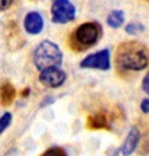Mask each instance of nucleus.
<instances>
[{"mask_svg": "<svg viewBox=\"0 0 149 156\" xmlns=\"http://www.w3.org/2000/svg\"><path fill=\"white\" fill-rule=\"evenodd\" d=\"M118 65L126 71H141L147 67L148 58L144 50L139 44L128 43L119 49Z\"/></svg>", "mask_w": 149, "mask_h": 156, "instance_id": "f257e3e1", "label": "nucleus"}, {"mask_svg": "<svg viewBox=\"0 0 149 156\" xmlns=\"http://www.w3.org/2000/svg\"><path fill=\"white\" fill-rule=\"evenodd\" d=\"M62 62V53L59 46L50 41H43L34 52V62L37 69L43 71L49 67H59Z\"/></svg>", "mask_w": 149, "mask_h": 156, "instance_id": "f03ea898", "label": "nucleus"}, {"mask_svg": "<svg viewBox=\"0 0 149 156\" xmlns=\"http://www.w3.org/2000/svg\"><path fill=\"white\" fill-rule=\"evenodd\" d=\"M101 29L99 26L94 22H87L79 26L74 33V38L77 44L82 48H89L94 45L99 38Z\"/></svg>", "mask_w": 149, "mask_h": 156, "instance_id": "7ed1b4c3", "label": "nucleus"}, {"mask_svg": "<svg viewBox=\"0 0 149 156\" xmlns=\"http://www.w3.org/2000/svg\"><path fill=\"white\" fill-rule=\"evenodd\" d=\"M52 21L55 23H67L74 20L75 7L68 0H55L52 5Z\"/></svg>", "mask_w": 149, "mask_h": 156, "instance_id": "20e7f679", "label": "nucleus"}, {"mask_svg": "<svg viewBox=\"0 0 149 156\" xmlns=\"http://www.w3.org/2000/svg\"><path fill=\"white\" fill-rule=\"evenodd\" d=\"M80 66L82 68H94V69H101V71H108L111 67L110 52L108 49H104L96 53L89 55L81 62Z\"/></svg>", "mask_w": 149, "mask_h": 156, "instance_id": "39448f33", "label": "nucleus"}, {"mask_svg": "<svg viewBox=\"0 0 149 156\" xmlns=\"http://www.w3.org/2000/svg\"><path fill=\"white\" fill-rule=\"evenodd\" d=\"M66 80V74L59 67H49L41 71L39 81L50 88H58Z\"/></svg>", "mask_w": 149, "mask_h": 156, "instance_id": "423d86ee", "label": "nucleus"}, {"mask_svg": "<svg viewBox=\"0 0 149 156\" xmlns=\"http://www.w3.org/2000/svg\"><path fill=\"white\" fill-rule=\"evenodd\" d=\"M44 26L43 17L37 12H30L26 16L24 20V28L27 30L28 34L30 35H37L42 31Z\"/></svg>", "mask_w": 149, "mask_h": 156, "instance_id": "0eeeda50", "label": "nucleus"}, {"mask_svg": "<svg viewBox=\"0 0 149 156\" xmlns=\"http://www.w3.org/2000/svg\"><path fill=\"white\" fill-rule=\"evenodd\" d=\"M140 141V132L135 126L131 128V131L127 134L126 139L124 141L122 147V153L124 156H129L132 155L134 151L137 149L138 144Z\"/></svg>", "mask_w": 149, "mask_h": 156, "instance_id": "6e6552de", "label": "nucleus"}, {"mask_svg": "<svg viewBox=\"0 0 149 156\" xmlns=\"http://www.w3.org/2000/svg\"><path fill=\"white\" fill-rule=\"evenodd\" d=\"M0 97H1L2 104H5V105L11 104L13 100H14V97H15V89H14V87L11 83H5L1 87V89H0Z\"/></svg>", "mask_w": 149, "mask_h": 156, "instance_id": "1a4fd4ad", "label": "nucleus"}, {"mask_svg": "<svg viewBox=\"0 0 149 156\" xmlns=\"http://www.w3.org/2000/svg\"><path fill=\"white\" fill-rule=\"evenodd\" d=\"M125 21V15L122 11H113L108 15V24L112 28H119Z\"/></svg>", "mask_w": 149, "mask_h": 156, "instance_id": "9d476101", "label": "nucleus"}, {"mask_svg": "<svg viewBox=\"0 0 149 156\" xmlns=\"http://www.w3.org/2000/svg\"><path fill=\"white\" fill-rule=\"evenodd\" d=\"M12 124V113L5 112L1 117H0V135L4 133L6 128Z\"/></svg>", "mask_w": 149, "mask_h": 156, "instance_id": "9b49d317", "label": "nucleus"}, {"mask_svg": "<svg viewBox=\"0 0 149 156\" xmlns=\"http://www.w3.org/2000/svg\"><path fill=\"white\" fill-rule=\"evenodd\" d=\"M41 156H67V153L60 147H52L45 151Z\"/></svg>", "mask_w": 149, "mask_h": 156, "instance_id": "f8f14e48", "label": "nucleus"}, {"mask_svg": "<svg viewBox=\"0 0 149 156\" xmlns=\"http://www.w3.org/2000/svg\"><path fill=\"white\" fill-rule=\"evenodd\" d=\"M105 124H106V120H105L104 116H94V117L90 118V126L94 128H101L104 127Z\"/></svg>", "mask_w": 149, "mask_h": 156, "instance_id": "ddd939ff", "label": "nucleus"}, {"mask_svg": "<svg viewBox=\"0 0 149 156\" xmlns=\"http://www.w3.org/2000/svg\"><path fill=\"white\" fill-rule=\"evenodd\" d=\"M144 26L139 23H129L126 27V33L129 35H137V34L144 31Z\"/></svg>", "mask_w": 149, "mask_h": 156, "instance_id": "4468645a", "label": "nucleus"}, {"mask_svg": "<svg viewBox=\"0 0 149 156\" xmlns=\"http://www.w3.org/2000/svg\"><path fill=\"white\" fill-rule=\"evenodd\" d=\"M142 89L144 93L149 94V72L144 75V81H142Z\"/></svg>", "mask_w": 149, "mask_h": 156, "instance_id": "2eb2a0df", "label": "nucleus"}, {"mask_svg": "<svg viewBox=\"0 0 149 156\" xmlns=\"http://www.w3.org/2000/svg\"><path fill=\"white\" fill-rule=\"evenodd\" d=\"M141 110L144 113H149V98H144L141 103Z\"/></svg>", "mask_w": 149, "mask_h": 156, "instance_id": "dca6fc26", "label": "nucleus"}, {"mask_svg": "<svg viewBox=\"0 0 149 156\" xmlns=\"http://www.w3.org/2000/svg\"><path fill=\"white\" fill-rule=\"evenodd\" d=\"M13 0H0V11H5L6 8H8L12 5Z\"/></svg>", "mask_w": 149, "mask_h": 156, "instance_id": "f3484780", "label": "nucleus"}, {"mask_svg": "<svg viewBox=\"0 0 149 156\" xmlns=\"http://www.w3.org/2000/svg\"><path fill=\"white\" fill-rule=\"evenodd\" d=\"M119 149H117V151H113V153H112V154H111V156H118V154H119Z\"/></svg>", "mask_w": 149, "mask_h": 156, "instance_id": "a211bd4d", "label": "nucleus"}]
</instances>
